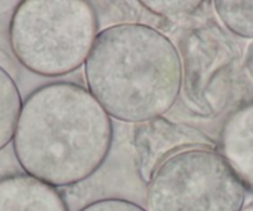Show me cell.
I'll return each instance as SVG.
<instances>
[{
	"mask_svg": "<svg viewBox=\"0 0 253 211\" xmlns=\"http://www.w3.org/2000/svg\"><path fill=\"white\" fill-rule=\"evenodd\" d=\"M111 117L91 92L74 82H53L23 102L14 152L28 175L53 188L93 175L109 154Z\"/></svg>",
	"mask_w": 253,
	"mask_h": 211,
	"instance_id": "6da1fadb",
	"label": "cell"
},
{
	"mask_svg": "<svg viewBox=\"0 0 253 211\" xmlns=\"http://www.w3.org/2000/svg\"><path fill=\"white\" fill-rule=\"evenodd\" d=\"M84 76L87 89L108 116L142 125L163 117L176 102L182 88L181 56L157 29L117 24L98 34Z\"/></svg>",
	"mask_w": 253,
	"mask_h": 211,
	"instance_id": "7a4b0ae2",
	"label": "cell"
},
{
	"mask_svg": "<svg viewBox=\"0 0 253 211\" xmlns=\"http://www.w3.org/2000/svg\"><path fill=\"white\" fill-rule=\"evenodd\" d=\"M98 34L96 10L84 0H25L16 6L9 28L19 62L45 77L80 69Z\"/></svg>",
	"mask_w": 253,
	"mask_h": 211,
	"instance_id": "3957f363",
	"label": "cell"
},
{
	"mask_svg": "<svg viewBox=\"0 0 253 211\" xmlns=\"http://www.w3.org/2000/svg\"><path fill=\"white\" fill-rule=\"evenodd\" d=\"M246 189L216 149L174 154L148 183L147 211H241Z\"/></svg>",
	"mask_w": 253,
	"mask_h": 211,
	"instance_id": "277c9868",
	"label": "cell"
},
{
	"mask_svg": "<svg viewBox=\"0 0 253 211\" xmlns=\"http://www.w3.org/2000/svg\"><path fill=\"white\" fill-rule=\"evenodd\" d=\"M185 97L204 113H217L223 107L226 79L237 60L232 41L217 26L194 30L180 45Z\"/></svg>",
	"mask_w": 253,
	"mask_h": 211,
	"instance_id": "5b68a950",
	"label": "cell"
},
{
	"mask_svg": "<svg viewBox=\"0 0 253 211\" xmlns=\"http://www.w3.org/2000/svg\"><path fill=\"white\" fill-rule=\"evenodd\" d=\"M134 148L138 173L148 184L157 169L174 154L189 149H215V143L196 128L159 117L139 125Z\"/></svg>",
	"mask_w": 253,
	"mask_h": 211,
	"instance_id": "8992f818",
	"label": "cell"
},
{
	"mask_svg": "<svg viewBox=\"0 0 253 211\" xmlns=\"http://www.w3.org/2000/svg\"><path fill=\"white\" fill-rule=\"evenodd\" d=\"M220 154L242 183L253 193V101L228 115L220 133Z\"/></svg>",
	"mask_w": 253,
	"mask_h": 211,
	"instance_id": "52a82bcc",
	"label": "cell"
},
{
	"mask_svg": "<svg viewBox=\"0 0 253 211\" xmlns=\"http://www.w3.org/2000/svg\"><path fill=\"white\" fill-rule=\"evenodd\" d=\"M0 211H70V209L56 188L28 174H13L0 179Z\"/></svg>",
	"mask_w": 253,
	"mask_h": 211,
	"instance_id": "ba28073f",
	"label": "cell"
},
{
	"mask_svg": "<svg viewBox=\"0 0 253 211\" xmlns=\"http://www.w3.org/2000/svg\"><path fill=\"white\" fill-rule=\"evenodd\" d=\"M23 101L13 77L0 66V150L13 140Z\"/></svg>",
	"mask_w": 253,
	"mask_h": 211,
	"instance_id": "9c48e42d",
	"label": "cell"
},
{
	"mask_svg": "<svg viewBox=\"0 0 253 211\" xmlns=\"http://www.w3.org/2000/svg\"><path fill=\"white\" fill-rule=\"evenodd\" d=\"M213 8L228 31L253 40V1L217 0L213 1Z\"/></svg>",
	"mask_w": 253,
	"mask_h": 211,
	"instance_id": "30bf717a",
	"label": "cell"
},
{
	"mask_svg": "<svg viewBox=\"0 0 253 211\" xmlns=\"http://www.w3.org/2000/svg\"><path fill=\"white\" fill-rule=\"evenodd\" d=\"M143 5L162 16H179L193 14L204 3L201 1H142Z\"/></svg>",
	"mask_w": 253,
	"mask_h": 211,
	"instance_id": "8fae6325",
	"label": "cell"
},
{
	"mask_svg": "<svg viewBox=\"0 0 253 211\" xmlns=\"http://www.w3.org/2000/svg\"><path fill=\"white\" fill-rule=\"evenodd\" d=\"M79 211H147L138 203L121 198H107L92 201Z\"/></svg>",
	"mask_w": 253,
	"mask_h": 211,
	"instance_id": "7c38bea8",
	"label": "cell"
},
{
	"mask_svg": "<svg viewBox=\"0 0 253 211\" xmlns=\"http://www.w3.org/2000/svg\"><path fill=\"white\" fill-rule=\"evenodd\" d=\"M245 66L250 74L251 79L253 80V41L247 46V50H246Z\"/></svg>",
	"mask_w": 253,
	"mask_h": 211,
	"instance_id": "4fadbf2b",
	"label": "cell"
},
{
	"mask_svg": "<svg viewBox=\"0 0 253 211\" xmlns=\"http://www.w3.org/2000/svg\"><path fill=\"white\" fill-rule=\"evenodd\" d=\"M241 211H253V203H250L246 206H243V208L241 209Z\"/></svg>",
	"mask_w": 253,
	"mask_h": 211,
	"instance_id": "5bb4252c",
	"label": "cell"
}]
</instances>
